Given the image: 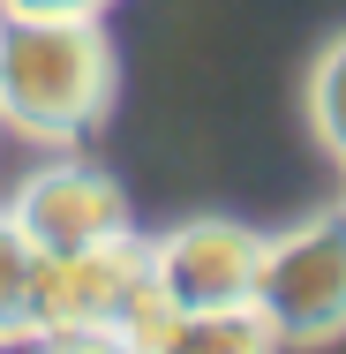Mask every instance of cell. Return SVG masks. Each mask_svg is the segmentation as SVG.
I'll return each mask as SVG.
<instances>
[{"label": "cell", "instance_id": "obj_1", "mask_svg": "<svg viewBox=\"0 0 346 354\" xmlns=\"http://www.w3.org/2000/svg\"><path fill=\"white\" fill-rule=\"evenodd\" d=\"M113 106V46L98 15H0V121L75 143Z\"/></svg>", "mask_w": 346, "mask_h": 354}, {"label": "cell", "instance_id": "obj_2", "mask_svg": "<svg viewBox=\"0 0 346 354\" xmlns=\"http://www.w3.org/2000/svg\"><path fill=\"white\" fill-rule=\"evenodd\" d=\"M249 309L278 332V347L346 339V212H324L278 241H264Z\"/></svg>", "mask_w": 346, "mask_h": 354}, {"label": "cell", "instance_id": "obj_3", "mask_svg": "<svg viewBox=\"0 0 346 354\" xmlns=\"http://www.w3.org/2000/svg\"><path fill=\"white\" fill-rule=\"evenodd\" d=\"M143 279H151V241H136V226L113 234V241H90V249L38 257L30 339H46V332H113Z\"/></svg>", "mask_w": 346, "mask_h": 354}, {"label": "cell", "instance_id": "obj_4", "mask_svg": "<svg viewBox=\"0 0 346 354\" xmlns=\"http://www.w3.org/2000/svg\"><path fill=\"white\" fill-rule=\"evenodd\" d=\"M264 264V234L241 218H189L151 241V286L173 309H249Z\"/></svg>", "mask_w": 346, "mask_h": 354}, {"label": "cell", "instance_id": "obj_5", "mask_svg": "<svg viewBox=\"0 0 346 354\" xmlns=\"http://www.w3.org/2000/svg\"><path fill=\"white\" fill-rule=\"evenodd\" d=\"M8 218L23 226V241H30L38 257H61V249H90V241L128 234V196H121L113 174L68 158V166L30 174V181L15 189V212Z\"/></svg>", "mask_w": 346, "mask_h": 354}, {"label": "cell", "instance_id": "obj_6", "mask_svg": "<svg viewBox=\"0 0 346 354\" xmlns=\"http://www.w3.org/2000/svg\"><path fill=\"white\" fill-rule=\"evenodd\" d=\"M136 354H278V332L256 309H166Z\"/></svg>", "mask_w": 346, "mask_h": 354}, {"label": "cell", "instance_id": "obj_7", "mask_svg": "<svg viewBox=\"0 0 346 354\" xmlns=\"http://www.w3.org/2000/svg\"><path fill=\"white\" fill-rule=\"evenodd\" d=\"M30 279H38V249L23 241V226L0 212V347L30 339Z\"/></svg>", "mask_w": 346, "mask_h": 354}, {"label": "cell", "instance_id": "obj_8", "mask_svg": "<svg viewBox=\"0 0 346 354\" xmlns=\"http://www.w3.org/2000/svg\"><path fill=\"white\" fill-rule=\"evenodd\" d=\"M309 121H316L324 151L346 166V38H331L324 61H316V75H309Z\"/></svg>", "mask_w": 346, "mask_h": 354}, {"label": "cell", "instance_id": "obj_9", "mask_svg": "<svg viewBox=\"0 0 346 354\" xmlns=\"http://www.w3.org/2000/svg\"><path fill=\"white\" fill-rule=\"evenodd\" d=\"M38 354H128V347H121L113 332H46Z\"/></svg>", "mask_w": 346, "mask_h": 354}, {"label": "cell", "instance_id": "obj_10", "mask_svg": "<svg viewBox=\"0 0 346 354\" xmlns=\"http://www.w3.org/2000/svg\"><path fill=\"white\" fill-rule=\"evenodd\" d=\"M0 15H106V0H0Z\"/></svg>", "mask_w": 346, "mask_h": 354}]
</instances>
